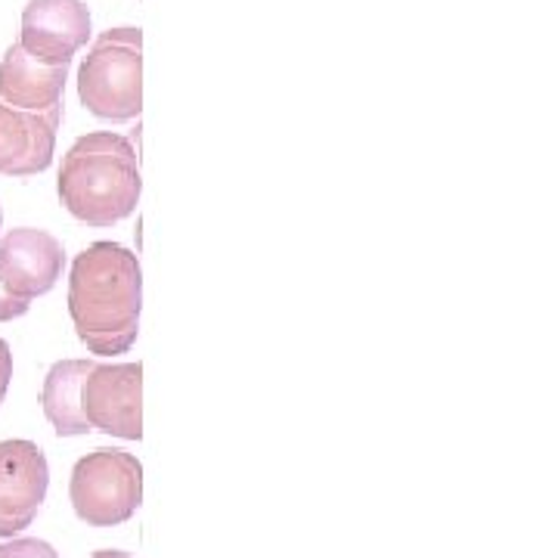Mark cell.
I'll use <instances>...</instances> for the list:
<instances>
[{
  "label": "cell",
  "instance_id": "obj_14",
  "mask_svg": "<svg viewBox=\"0 0 558 558\" xmlns=\"http://www.w3.org/2000/svg\"><path fill=\"white\" fill-rule=\"evenodd\" d=\"M28 307H32V304L16 301L13 295H7V292L0 289V323H10V319L25 317V314H28Z\"/></svg>",
  "mask_w": 558,
  "mask_h": 558
},
{
  "label": "cell",
  "instance_id": "obj_10",
  "mask_svg": "<svg viewBox=\"0 0 558 558\" xmlns=\"http://www.w3.org/2000/svg\"><path fill=\"white\" fill-rule=\"evenodd\" d=\"M65 81L69 65H44L13 44L0 60V102L22 112H53L62 109Z\"/></svg>",
  "mask_w": 558,
  "mask_h": 558
},
{
  "label": "cell",
  "instance_id": "obj_13",
  "mask_svg": "<svg viewBox=\"0 0 558 558\" xmlns=\"http://www.w3.org/2000/svg\"><path fill=\"white\" fill-rule=\"evenodd\" d=\"M10 379H13V351H10L7 341L0 339V403L10 391Z\"/></svg>",
  "mask_w": 558,
  "mask_h": 558
},
{
  "label": "cell",
  "instance_id": "obj_2",
  "mask_svg": "<svg viewBox=\"0 0 558 558\" xmlns=\"http://www.w3.org/2000/svg\"><path fill=\"white\" fill-rule=\"evenodd\" d=\"M57 190L65 211L87 227L131 218L143 190L134 143L112 131L78 137L62 159Z\"/></svg>",
  "mask_w": 558,
  "mask_h": 558
},
{
  "label": "cell",
  "instance_id": "obj_12",
  "mask_svg": "<svg viewBox=\"0 0 558 558\" xmlns=\"http://www.w3.org/2000/svg\"><path fill=\"white\" fill-rule=\"evenodd\" d=\"M0 558H60L50 543L35 537H20L0 543Z\"/></svg>",
  "mask_w": 558,
  "mask_h": 558
},
{
  "label": "cell",
  "instance_id": "obj_8",
  "mask_svg": "<svg viewBox=\"0 0 558 558\" xmlns=\"http://www.w3.org/2000/svg\"><path fill=\"white\" fill-rule=\"evenodd\" d=\"M90 40L84 0H28L22 10L20 47L44 65H69Z\"/></svg>",
  "mask_w": 558,
  "mask_h": 558
},
{
  "label": "cell",
  "instance_id": "obj_11",
  "mask_svg": "<svg viewBox=\"0 0 558 558\" xmlns=\"http://www.w3.org/2000/svg\"><path fill=\"white\" fill-rule=\"evenodd\" d=\"M94 366H97L94 360H60L50 366L44 379L40 407L60 438H78L90 432V425L81 416V385Z\"/></svg>",
  "mask_w": 558,
  "mask_h": 558
},
{
  "label": "cell",
  "instance_id": "obj_7",
  "mask_svg": "<svg viewBox=\"0 0 558 558\" xmlns=\"http://www.w3.org/2000/svg\"><path fill=\"white\" fill-rule=\"evenodd\" d=\"M65 252L57 236L20 227L0 240V289L16 301L32 304L47 295L62 277Z\"/></svg>",
  "mask_w": 558,
  "mask_h": 558
},
{
  "label": "cell",
  "instance_id": "obj_6",
  "mask_svg": "<svg viewBox=\"0 0 558 558\" xmlns=\"http://www.w3.org/2000/svg\"><path fill=\"white\" fill-rule=\"evenodd\" d=\"M50 487L47 457L32 440H0V537H13L38 519Z\"/></svg>",
  "mask_w": 558,
  "mask_h": 558
},
{
  "label": "cell",
  "instance_id": "obj_1",
  "mask_svg": "<svg viewBox=\"0 0 558 558\" xmlns=\"http://www.w3.org/2000/svg\"><path fill=\"white\" fill-rule=\"evenodd\" d=\"M143 274L134 252L119 242L84 248L69 277V317L81 344L97 357L128 354L140 336Z\"/></svg>",
  "mask_w": 558,
  "mask_h": 558
},
{
  "label": "cell",
  "instance_id": "obj_15",
  "mask_svg": "<svg viewBox=\"0 0 558 558\" xmlns=\"http://www.w3.org/2000/svg\"><path fill=\"white\" fill-rule=\"evenodd\" d=\"M94 558H131V556H124V553H119V549H100Z\"/></svg>",
  "mask_w": 558,
  "mask_h": 558
},
{
  "label": "cell",
  "instance_id": "obj_9",
  "mask_svg": "<svg viewBox=\"0 0 558 558\" xmlns=\"http://www.w3.org/2000/svg\"><path fill=\"white\" fill-rule=\"evenodd\" d=\"M62 109L22 112L0 102V174L32 178L50 168L57 149Z\"/></svg>",
  "mask_w": 558,
  "mask_h": 558
},
{
  "label": "cell",
  "instance_id": "obj_3",
  "mask_svg": "<svg viewBox=\"0 0 558 558\" xmlns=\"http://www.w3.org/2000/svg\"><path fill=\"white\" fill-rule=\"evenodd\" d=\"M78 97L102 121H134L143 112V32H102L78 72Z\"/></svg>",
  "mask_w": 558,
  "mask_h": 558
},
{
  "label": "cell",
  "instance_id": "obj_5",
  "mask_svg": "<svg viewBox=\"0 0 558 558\" xmlns=\"http://www.w3.org/2000/svg\"><path fill=\"white\" fill-rule=\"evenodd\" d=\"M81 416L90 432L121 440L143 438V366L97 363L81 385Z\"/></svg>",
  "mask_w": 558,
  "mask_h": 558
},
{
  "label": "cell",
  "instance_id": "obj_4",
  "mask_svg": "<svg viewBox=\"0 0 558 558\" xmlns=\"http://www.w3.org/2000/svg\"><path fill=\"white\" fill-rule=\"evenodd\" d=\"M72 509L90 527H119L143 502V465L134 453L100 447L81 457L69 481Z\"/></svg>",
  "mask_w": 558,
  "mask_h": 558
}]
</instances>
